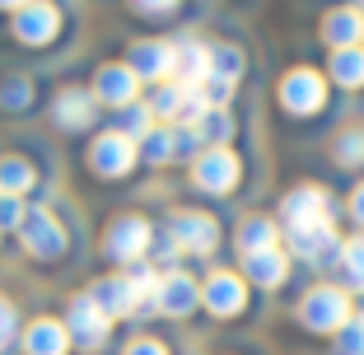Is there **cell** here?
Returning <instances> with one entry per match:
<instances>
[{"label": "cell", "mask_w": 364, "mask_h": 355, "mask_svg": "<svg viewBox=\"0 0 364 355\" xmlns=\"http://www.w3.org/2000/svg\"><path fill=\"white\" fill-rule=\"evenodd\" d=\"M299 318L313 332H341V327L350 323V300H346V290H336V285H318V290L299 304Z\"/></svg>", "instance_id": "cell-1"}, {"label": "cell", "mask_w": 364, "mask_h": 355, "mask_svg": "<svg viewBox=\"0 0 364 355\" xmlns=\"http://www.w3.org/2000/svg\"><path fill=\"white\" fill-rule=\"evenodd\" d=\"M103 248H107V258H117V262H136L140 253L150 248V225H145L140 216H122V220H112V225H107Z\"/></svg>", "instance_id": "cell-2"}, {"label": "cell", "mask_w": 364, "mask_h": 355, "mask_svg": "<svg viewBox=\"0 0 364 355\" xmlns=\"http://www.w3.org/2000/svg\"><path fill=\"white\" fill-rule=\"evenodd\" d=\"M89 164H94V173H103V178H122V173L136 164V140L122 136V131H107V136L94 140Z\"/></svg>", "instance_id": "cell-3"}, {"label": "cell", "mask_w": 364, "mask_h": 355, "mask_svg": "<svg viewBox=\"0 0 364 355\" xmlns=\"http://www.w3.org/2000/svg\"><path fill=\"white\" fill-rule=\"evenodd\" d=\"M107 323H112V318H107L89 295H80V300L70 304V327H65V332H70V341H75V346L94 351V346L107 341Z\"/></svg>", "instance_id": "cell-4"}, {"label": "cell", "mask_w": 364, "mask_h": 355, "mask_svg": "<svg viewBox=\"0 0 364 355\" xmlns=\"http://www.w3.org/2000/svg\"><path fill=\"white\" fill-rule=\"evenodd\" d=\"M19 229H23V248H28L33 258H61L65 229L52 220V211H28Z\"/></svg>", "instance_id": "cell-5"}, {"label": "cell", "mask_w": 364, "mask_h": 355, "mask_svg": "<svg viewBox=\"0 0 364 355\" xmlns=\"http://www.w3.org/2000/svg\"><path fill=\"white\" fill-rule=\"evenodd\" d=\"M322 98H327V89H322V75H313V70H294V75L280 80V103L289 112H299V117L318 112Z\"/></svg>", "instance_id": "cell-6"}, {"label": "cell", "mask_w": 364, "mask_h": 355, "mask_svg": "<svg viewBox=\"0 0 364 355\" xmlns=\"http://www.w3.org/2000/svg\"><path fill=\"white\" fill-rule=\"evenodd\" d=\"M56 28H61V14H56L52 5H43V0H33V5H23V10L14 14V38H19V43L43 47V43L56 38Z\"/></svg>", "instance_id": "cell-7"}, {"label": "cell", "mask_w": 364, "mask_h": 355, "mask_svg": "<svg viewBox=\"0 0 364 355\" xmlns=\"http://www.w3.org/2000/svg\"><path fill=\"white\" fill-rule=\"evenodd\" d=\"M192 178H196V187H205V192H229V187L238 183V159L229 150H205L201 159H196Z\"/></svg>", "instance_id": "cell-8"}, {"label": "cell", "mask_w": 364, "mask_h": 355, "mask_svg": "<svg viewBox=\"0 0 364 355\" xmlns=\"http://www.w3.org/2000/svg\"><path fill=\"white\" fill-rule=\"evenodd\" d=\"M173 238H178L187 253H210L215 238H220V229H215L210 216H201V211H182V216H173Z\"/></svg>", "instance_id": "cell-9"}, {"label": "cell", "mask_w": 364, "mask_h": 355, "mask_svg": "<svg viewBox=\"0 0 364 355\" xmlns=\"http://www.w3.org/2000/svg\"><path fill=\"white\" fill-rule=\"evenodd\" d=\"M201 300H205V309H210V313H220V318H234V313L243 309L247 290H243V280H238V276H229V271H215V276L205 280Z\"/></svg>", "instance_id": "cell-10"}, {"label": "cell", "mask_w": 364, "mask_h": 355, "mask_svg": "<svg viewBox=\"0 0 364 355\" xmlns=\"http://www.w3.org/2000/svg\"><path fill=\"white\" fill-rule=\"evenodd\" d=\"M94 98H103L112 108H131L136 103V70L131 65H103L94 80Z\"/></svg>", "instance_id": "cell-11"}, {"label": "cell", "mask_w": 364, "mask_h": 355, "mask_svg": "<svg viewBox=\"0 0 364 355\" xmlns=\"http://www.w3.org/2000/svg\"><path fill=\"white\" fill-rule=\"evenodd\" d=\"M280 211H285L289 229H309V225H322V220H327V196H322L318 187H299V192L285 196Z\"/></svg>", "instance_id": "cell-12"}, {"label": "cell", "mask_w": 364, "mask_h": 355, "mask_svg": "<svg viewBox=\"0 0 364 355\" xmlns=\"http://www.w3.org/2000/svg\"><path fill=\"white\" fill-rule=\"evenodd\" d=\"M289 243H294V253L304 262H327L336 253V229H332V220L309 225V229H289Z\"/></svg>", "instance_id": "cell-13"}, {"label": "cell", "mask_w": 364, "mask_h": 355, "mask_svg": "<svg viewBox=\"0 0 364 355\" xmlns=\"http://www.w3.org/2000/svg\"><path fill=\"white\" fill-rule=\"evenodd\" d=\"M196 300H201V290H196V285L182 276V271L164 276V280H159V290H154V304H159L164 313H173V318L192 313V309H196Z\"/></svg>", "instance_id": "cell-14"}, {"label": "cell", "mask_w": 364, "mask_h": 355, "mask_svg": "<svg viewBox=\"0 0 364 355\" xmlns=\"http://www.w3.org/2000/svg\"><path fill=\"white\" fill-rule=\"evenodd\" d=\"M173 70H178L182 89L205 85V80H210V47H201V43H182V47H173Z\"/></svg>", "instance_id": "cell-15"}, {"label": "cell", "mask_w": 364, "mask_h": 355, "mask_svg": "<svg viewBox=\"0 0 364 355\" xmlns=\"http://www.w3.org/2000/svg\"><path fill=\"white\" fill-rule=\"evenodd\" d=\"M89 300H94L107 318H122V313H131L140 304V295H136V285H131L127 276H112V280H103V285H94Z\"/></svg>", "instance_id": "cell-16"}, {"label": "cell", "mask_w": 364, "mask_h": 355, "mask_svg": "<svg viewBox=\"0 0 364 355\" xmlns=\"http://www.w3.org/2000/svg\"><path fill=\"white\" fill-rule=\"evenodd\" d=\"M23 351L28 355H65L70 351V332L52 318H38V323L23 332Z\"/></svg>", "instance_id": "cell-17"}, {"label": "cell", "mask_w": 364, "mask_h": 355, "mask_svg": "<svg viewBox=\"0 0 364 355\" xmlns=\"http://www.w3.org/2000/svg\"><path fill=\"white\" fill-rule=\"evenodd\" d=\"M131 70H136V80H164L173 70V47L164 43H136L131 47Z\"/></svg>", "instance_id": "cell-18"}, {"label": "cell", "mask_w": 364, "mask_h": 355, "mask_svg": "<svg viewBox=\"0 0 364 355\" xmlns=\"http://www.w3.org/2000/svg\"><path fill=\"white\" fill-rule=\"evenodd\" d=\"M89 122H94V98H89L85 89H65V94L56 98V127L85 131Z\"/></svg>", "instance_id": "cell-19"}, {"label": "cell", "mask_w": 364, "mask_h": 355, "mask_svg": "<svg viewBox=\"0 0 364 355\" xmlns=\"http://www.w3.org/2000/svg\"><path fill=\"white\" fill-rule=\"evenodd\" d=\"M322 38H327L336 52H341V47H355L364 38V19L355 10H332L327 19H322Z\"/></svg>", "instance_id": "cell-20"}, {"label": "cell", "mask_w": 364, "mask_h": 355, "mask_svg": "<svg viewBox=\"0 0 364 355\" xmlns=\"http://www.w3.org/2000/svg\"><path fill=\"white\" fill-rule=\"evenodd\" d=\"M285 253H280V248H267V253H252V258H247V276L257 280V285H280V280H285Z\"/></svg>", "instance_id": "cell-21"}, {"label": "cell", "mask_w": 364, "mask_h": 355, "mask_svg": "<svg viewBox=\"0 0 364 355\" xmlns=\"http://www.w3.org/2000/svg\"><path fill=\"white\" fill-rule=\"evenodd\" d=\"M238 248H243L247 258L252 253H267V248H276V225L262 216H247L243 225H238Z\"/></svg>", "instance_id": "cell-22"}, {"label": "cell", "mask_w": 364, "mask_h": 355, "mask_svg": "<svg viewBox=\"0 0 364 355\" xmlns=\"http://www.w3.org/2000/svg\"><path fill=\"white\" fill-rule=\"evenodd\" d=\"M192 136L196 140H210L215 150H220V145H225L229 136H234V117H229L225 108H205L201 117H196V127H192Z\"/></svg>", "instance_id": "cell-23"}, {"label": "cell", "mask_w": 364, "mask_h": 355, "mask_svg": "<svg viewBox=\"0 0 364 355\" xmlns=\"http://www.w3.org/2000/svg\"><path fill=\"white\" fill-rule=\"evenodd\" d=\"M332 80L346 89L364 85V52L360 47H341V52H332Z\"/></svg>", "instance_id": "cell-24"}, {"label": "cell", "mask_w": 364, "mask_h": 355, "mask_svg": "<svg viewBox=\"0 0 364 355\" xmlns=\"http://www.w3.org/2000/svg\"><path fill=\"white\" fill-rule=\"evenodd\" d=\"M23 187H33V164L28 159H0V192L5 196H19Z\"/></svg>", "instance_id": "cell-25"}, {"label": "cell", "mask_w": 364, "mask_h": 355, "mask_svg": "<svg viewBox=\"0 0 364 355\" xmlns=\"http://www.w3.org/2000/svg\"><path fill=\"white\" fill-rule=\"evenodd\" d=\"M210 75L225 80V85H234V80L243 75V56H238V47H210Z\"/></svg>", "instance_id": "cell-26"}, {"label": "cell", "mask_w": 364, "mask_h": 355, "mask_svg": "<svg viewBox=\"0 0 364 355\" xmlns=\"http://www.w3.org/2000/svg\"><path fill=\"white\" fill-rule=\"evenodd\" d=\"M182 103H187V89L182 85H164L159 94H154L150 112H159V117H182Z\"/></svg>", "instance_id": "cell-27"}, {"label": "cell", "mask_w": 364, "mask_h": 355, "mask_svg": "<svg viewBox=\"0 0 364 355\" xmlns=\"http://www.w3.org/2000/svg\"><path fill=\"white\" fill-rule=\"evenodd\" d=\"M150 122H154V112L150 108H140V103H131V108H122V127H127V131H122V136H131V140H145V136H150Z\"/></svg>", "instance_id": "cell-28"}, {"label": "cell", "mask_w": 364, "mask_h": 355, "mask_svg": "<svg viewBox=\"0 0 364 355\" xmlns=\"http://www.w3.org/2000/svg\"><path fill=\"white\" fill-rule=\"evenodd\" d=\"M178 154V136L173 131H150L145 136V159L150 164H164V159H173Z\"/></svg>", "instance_id": "cell-29"}, {"label": "cell", "mask_w": 364, "mask_h": 355, "mask_svg": "<svg viewBox=\"0 0 364 355\" xmlns=\"http://www.w3.org/2000/svg\"><path fill=\"white\" fill-rule=\"evenodd\" d=\"M341 258H346V276H350V285H364V234L346 243Z\"/></svg>", "instance_id": "cell-30"}, {"label": "cell", "mask_w": 364, "mask_h": 355, "mask_svg": "<svg viewBox=\"0 0 364 355\" xmlns=\"http://www.w3.org/2000/svg\"><path fill=\"white\" fill-rule=\"evenodd\" d=\"M336 341H341L346 355H364V313H360V318H350V323L336 332Z\"/></svg>", "instance_id": "cell-31"}, {"label": "cell", "mask_w": 364, "mask_h": 355, "mask_svg": "<svg viewBox=\"0 0 364 355\" xmlns=\"http://www.w3.org/2000/svg\"><path fill=\"white\" fill-rule=\"evenodd\" d=\"M336 154H341V164H364V131H346Z\"/></svg>", "instance_id": "cell-32"}, {"label": "cell", "mask_w": 364, "mask_h": 355, "mask_svg": "<svg viewBox=\"0 0 364 355\" xmlns=\"http://www.w3.org/2000/svg\"><path fill=\"white\" fill-rule=\"evenodd\" d=\"M23 216L28 211L19 206V196H0V225H23Z\"/></svg>", "instance_id": "cell-33"}, {"label": "cell", "mask_w": 364, "mask_h": 355, "mask_svg": "<svg viewBox=\"0 0 364 355\" xmlns=\"http://www.w3.org/2000/svg\"><path fill=\"white\" fill-rule=\"evenodd\" d=\"M14 327H19V318H14V304L0 300V346H5V341L14 337Z\"/></svg>", "instance_id": "cell-34"}, {"label": "cell", "mask_w": 364, "mask_h": 355, "mask_svg": "<svg viewBox=\"0 0 364 355\" xmlns=\"http://www.w3.org/2000/svg\"><path fill=\"white\" fill-rule=\"evenodd\" d=\"M23 98H28V85H23V80H10V85H5V103H10V108H19Z\"/></svg>", "instance_id": "cell-35"}, {"label": "cell", "mask_w": 364, "mask_h": 355, "mask_svg": "<svg viewBox=\"0 0 364 355\" xmlns=\"http://www.w3.org/2000/svg\"><path fill=\"white\" fill-rule=\"evenodd\" d=\"M127 355H168V351H164L159 341H131V346H127Z\"/></svg>", "instance_id": "cell-36"}, {"label": "cell", "mask_w": 364, "mask_h": 355, "mask_svg": "<svg viewBox=\"0 0 364 355\" xmlns=\"http://www.w3.org/2000/svg\"><path fill=\"white\" fill-rule=\"evenodd\" d=\"M145 14H164V10H173V0H136Z\"/></svg>", "instance_id": "cell-37"}, {"label": "cell", "mask_w": 364, "mask_h": 355, "mask_svg": "<svg viewBox=\"0 0 364 355\" xmlns=\"http://www.w3.org/2000/svg\"><path fill=\"white\" fill-rule=\"evenodd\" d=\"M350 216L364 225V187H355V196H350Z\"/></svg>", "instance_id": "cell-38"}, {"label": "cell", "mask_w": 364, "mask_h": 355, "mask_svg": "<svg viewBox=\"0 0 364 355\" xmlns=\"http://www.w3.org/2000/svg\"><path fill=\"white\" fill-rule=\"evenodd\" d=\"M5 10H23V5H33V0H0Z\"/></svg>", "instance_id": "cell-39"}, {"label": "cell", "mask_w": 364, "mask_h": 355, "mask_svg": "<svg viewBox=\"0 0 364 355\" xmlns=\"http://www.w3.org/2000/svg\"><path fill=\"white\" fill-rule=\"evenodd\" d=\"M360 5H364V0H360Z\"/></svg>", "instance_id": "cell-40"}]
</instances>
